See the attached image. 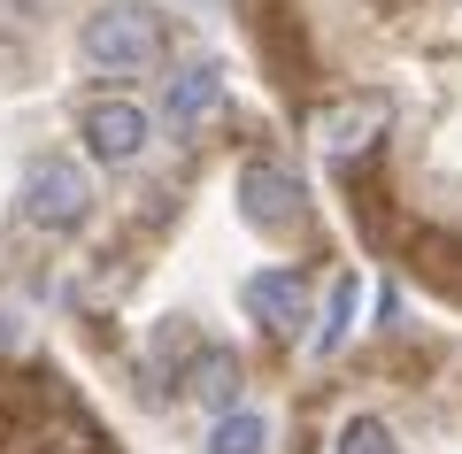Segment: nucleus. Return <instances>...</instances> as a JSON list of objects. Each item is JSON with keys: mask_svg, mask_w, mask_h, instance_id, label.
I'll use <instances>...</instances> for the list:
<instances>
[{"mask_svg": "<svg viewBox=\"0 0 462 454\" xmlns=\"http://www.w3.org/2000/svg\"><path fill=\"white\" fill-rule=\"evenodd\" d=\"M78 54L100 78H139V69L162 62V16H154L147 0H100L93 16H85V32H78Z\"/></svg>", "mask_w": 462, "mask_h": 454, "instance_id": "1", "label": "nucleus"}, {"mask_svg": "<svg viewBox=\"0 0 462 454\" xmlns=\"http://www.w3.org/2000/svg\"><path fill=\"white\" fill-rule=\"evenodd\" d=\"M16 216L32 231H78L85 216H93V178H85V162L39 154V162L23 170V185H16Z\"/></svg>", "mask_w": 462, "mask_h": 454, "instance_id": "2", "label": "nucleus"}, {"mask_svg": "<svg viewBox=\"0 0 462 454\" xmlns=\"http://www.w3.org/2000/svg\"><path fill=\"white\" fill-rule=\"evenodd\" d=\"M239 216H247L263 239H285V231L309 224V193L285 162H247L239 170Z\"/></svg>", "mask_w": 462, "mask_h": 454, "instance_id": "3", "label": "nucleus"}, {"mask_svg": "<svg viewBox=\"0 0 462 454\" xmlns=\"http://www.w3.org/2000/svg\"><path fill=\"white\" fill-rule=\"evenodd\" d=\"M385 100L378 93H363V100H339V108H324L316 116V146H324L331 162H355V154H370L378 146V131H385Z\"/></svg>", "mask_w": 462, "mask_h": 454, "instance_id": "4", "label": "nucleus"}, {"mask_svg": "<svg viewBox=\"0 0 462 454\" xmlns=\"http://www.w3.org/2000/svg\"><path fill=\"white\" fill-rule=\"evenodd\" d=\"M239 301H247V316L270 324V331H300L309 324V285H300V270H254L247 285H239Z\"/></svg>", "mask_w": 462, "mask_h": 454, "instance_id": "5", "label": "nucleus"}, {"mask_svg": "<svg viewBox=\"0 0 462 454\" xmlns=\"http://www.w3.org/2000/svg\"><path fill=\"white\" fill-rule=\"evenodd\" d=\"M85 146H93L100 162H139L147 154V108H132V100H100V108H85Z\"/></svg>", "mask_w": 462, "mask_h": 454, "instance_id": "6", "label": "nucleus"}, {"mask_svg": "<svg viewBox=\"0 0 462 454\" xmlns=\"http://www.w3.org/2000/svg\"><path fill=\"white\" fill-rule=\"evenodd\" d=\"M216 108H224V69H216V62L178 69V78H170V93H162V124H170V131H200Z\"/></svg>", "mask_w": 462, "mask_h": 454, "instance_id": "7", "label": "nucleus"}, {"mask_svg": "<svg viewBox=\"0 0 462 454\" xmlns=\"http://www.w3.org/2000/svg\"><path fill=\"white\" fill-rule=\"evenodd\" d=\"M355 309H363V285H355V270H339L331 277V292H324V316H316V355H339L346 347V331H355Z\"/></svg>", "mask_w": 462, "mask_h": 454, "instance_id": "8", "label": "nucleus"}, {"mask_svg": "<svg viewBox=\"0 0 462 454\" xmlns=\"http://www.w3.org/2000/svg\"><path fill=\"white\" fill-rule=\"evenodd\" d=\"M270 447V416L263 408H231L208 423V454H263Z\"/></svg>", "mask_w": 462, "mask_h": 454, "instance_id": "9", "label": "nucleus"}, {"mask_svg": "<svg viewBox=\"0 0 462 454\" xmlns=\"http://www.w3.org/2000/svg\"><path fill=\"white\" fill-rule=\"evenodd\" d=\"M193 393L216 408V416H231V401H239V355H224V347H208L193 370Z\"/></svg>", "mask_w": 462, "mask_h": 454, "instance_id": "10", "label": "nucleus"}, {"mask_svg": "<svg viewBox=\"0 0 462 454\" xmlns=\"http://www.w3.org/2000/svg\"><path fill=\"white\" fill-rule=\"evenodd\" d=\"M331 454H401V439L385 431L378 416H346V423H339V447H331Z\"/></svg>", "mask_w": 462, "mask_h": 454, "instance_id": "11", "label": "nucleus"}, {"mask_svg": "<svg viewBox=\"0 0 462 454\" xmlns=\"http://www.w3.org/2000/svg\"><path fill=\"white\" fill-rule=\"evenodd\" d=\"M0 339H8V316H0Z\"/></svg>", "mask_w": 462, "mask_h": 454, "instance_id": "12", "label": "nucleus"}]
</instances>
